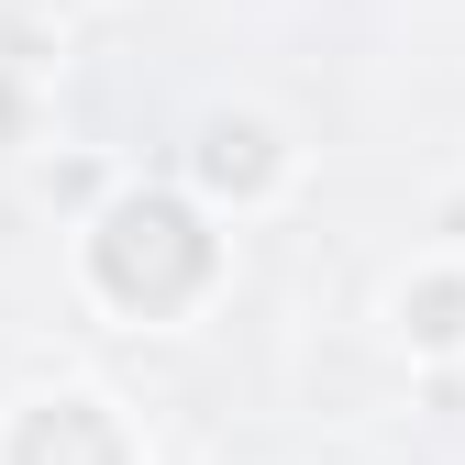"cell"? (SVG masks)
Returning a JSON list of instances; mask_svg holds the SVG:
<instances>
[{"label": "cell", "instance_id": "cell-1", "mask_svg": "<svg viewBox=\"0 0 465 465\" xmlns=\"http://www.w3.org/2000/svg\"><path fill=\"white\" fill-rule=\"evenodd\" d=\"M200 178L211 189H266L277 178V134L266 123H211L200 134Z\"/></svg>", "mask_w": 465, "mask_h": 465}, {"label": "cell", "instance_id": "cell-2", "mask_svg": "<svg viewBox=\"0 0 465 465\" xmlns=\"http://www.w3.org/2000/svg\"><path fill=\"white\" fill-rule=\"evenodd\" d=\"M411 332L421 343H465V288H421V300H411Z\"/></svg>", "mask_w": 465, "mask_h": 465}]
</instances>
